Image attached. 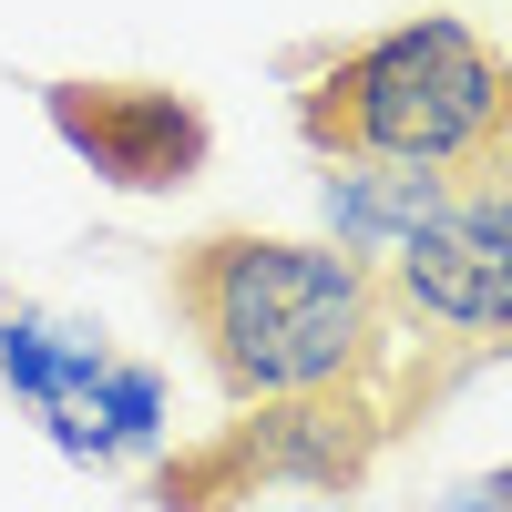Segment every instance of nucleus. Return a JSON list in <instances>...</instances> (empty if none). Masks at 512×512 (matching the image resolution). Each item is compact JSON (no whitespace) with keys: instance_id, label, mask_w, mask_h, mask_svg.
Returning <instances> with one entry per match:
<instances>
[{"instance_id":"nucleus-3","label":"nucleus","mask_w":512,"mask_h":512,"mask_svg":"<svg viewBox=\"0 0 512 512\" xmlns=\"http://www.w3.org/2000/svg\"><path fill=\"white\" fill-rule=\"evenodd\" d=\"M41 113L72 164H93L113 195H185L205 164H216V123H205L195 93L175 82H41Z\"/></svg>"},{"instance_id":"nucleus-5","label":"nucleus","mask_w":512,"mask_h":512,"mask_svg":"<svg viewBox=\"0 0 512 512\" xmlns=\"http://www.w3.org/2000/svg\"><path fill=\"white\" fill-rule=\"evenodd\" d=\"M379 451V420L359 390H318V400H267L236 431L226 461H246L256 482H318V492H349Z\"/></svg>"},{"instance_id":"nucleus-8","label":"nucleus","mask_w":512,"mask_h":512,"mask_svg":"<svg viewBox=\"0 0 512 512\" xmlns=\"http://www.w3.org/2000/svg\"><path fill=\"white\" fill-rule=\"evenodd\" d=\"M113 431V451H154L164 441V369H144V359H103V379H93V400H82Z\"/></svg>"},{"instance_id":"nucleus-7","label":"nucleus","mask_w":512,"mask_h":512,"mask_svg":"<svg viewBox=\"0 0 512 512\" xmlns=\"http://www.w3.org/2000/svg\"><path fill=\"white\" fill-rule=\"evenodd\" d=\"M103 338L72 328V318H41V308H11L0 318V390H21L31 410H62V400H93L103 379Z\"/></svg>"},{"instance_id":"nucleus-2","label":"nucleus","mask_w":512,"mask_h":512,"mask_svg":"<svg viewBox=\"0 0 512 512\" xmlns=\"http://www.w3.org/2000/svg\"><path fill=\"white\" fill-rule=\"evenodd\" d=\"M297 134L318 164H410V175H461L512 134V62L461 21L420 11L349 41L308 93Z\"/></svg>"},{"instance_id":"nucleus-4","label":"nucleus","mask_w":512,"mask_h":512,"mask_svg":"<svg viewBox=\"0 0 512 512\" xmlns=\"http://www.w3.org/2000/svg\"><path fill=\"white\" fill-rule=\"evenodd\" d=\"M390 297L441 338H512V185H451V205L390 256Z\"/></svg>"},{"instance_id":"nucleus-1","label":"nucleus","mask_w":512,"mask_h":512,"mask_svg":"<svg viewBox=\"0 0 512 512\" xmlns=\"http://www.w3.org/2000/svg\"><path fill=\"white\" fill-rule=\"evenodd\" d=\"M379 267L328 236H195L175 256V318L195 328L216 390L267 410V400H318L359 390L379 369Z\"/></svg>"},{"instance_id":"nucleus-6","label":"nucleus","mask_w":512,"mask_h":512,"mask_svg":"<svg viewBox=\"0 0 512 512\" xmlns=\"http://www.w3.org/2000/svg\"><path fill=\"white\" fill-rule=\"evenodd\" d=\"M441 205H451V175H410V164H328V175H318L328 246L369 256V267H390Z\"/></svg>"}]
</instances>
